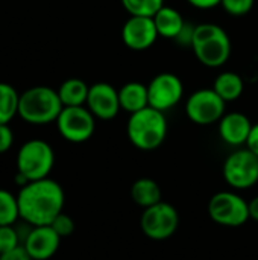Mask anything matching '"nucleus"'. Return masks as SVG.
<instances>
[{
	"label": "nucleus",
	"instance_id": "obj_1",
	"mask_svg": "<svg viewBox=\"0 0 258 260\" xmlns=\"http://www.w3.org/2000/svg\"><path fill=\"white\" fill-rule=\"evenodd\" d=\"M17 200L20 219L30 227H38L53 222L64 209L65 195L61 184L47 177L20 187Z\"/></svg>",
	"mask_w": 258,
	"mask_h": 260
},
{
	"label": "nucleus",
	"instance_id": "obj_2",
	"mask_svg": "<svg viewBox=\"0 0 258 260\" xmlns=\"http://www.w3.org/2000/svg\"><path fill=\"white\" fill-rule=\"evenodd\" d=\"M192 49L196 59L210 69L222 67L231 56V40L228 34L214 23H201L195 26Z\"/></svg>",
	"mask_w": 258,
	"mask_h": 260
},
{
	"label": "nucleus",
	"instance_id": "obj_3",
	"mask_svg": "<svg viewBox=\"0 0 258 260\" xmlns=\"http://www.w3.org/2000/svg\"><path fill=\"white\" fill-rule=\"evenodd\" d=\"M126 134L129 142L140 151L160 148L167 136V119L163 111L146 107L129 114Z\"/></svg>",
	"mask_w": 258,
	"mask_h": 260
},
{
	"label": "nucleus",
	"instance_id": "obj_4",
	"mask_svg": "<svg viewBox=\"0 0 258 260\" xmlns=\"http://www.w3.org/2000/svg\"><path fill=\"white\" fill-rule=\"evenodd\" d=\"M64 105L59 99L58 90L47 85H36L27 88L20 94L18 116L30 125H47L56 122Z\"/></svg>",
	"mask_w": 258,
	"mask_h": 260
},
{
	"label": "nucleus",
	"instance_id": "obj_5",
	"mask_svg": "<svg viewBox=\"0 0 258 260\" xmlns=\"http://www.w3.org/2000/svg\"><path fill=\"white\" fill-rule=\"evenodd\" d=\"M55 165V152L52 146L41 140L32 139L24 142L17 154V172L27 181L47 178Z\"/></svg>",
	"mask_w": 258,
	"mask_h": 260
},
{
	"label": "nucleus",
	"instance_id": "obj_6",
	"mask_svg": "<svg viewBox=\"0 0 258 260\" xmlns=\"http://www.w3.org/2000/svg\"><path fill=\"white\" fill-rule=\"evenodd\" d=\"M208 215L216 224L224 227H242L251 219L248 201L231 190H222L211 197Z\"/></svg>",
	"mask_w": 258,
	"mask_h": 260
},
{
	"label": "nucleus",
	"instance_id": "obj_7",
	"mask_svg": "<svg viewBox=\"0 0 258 260\" xmlns=\"http://www.w3.org/2000/svg\"><path fill=\"white\" fill-rule=\"evenodd\" d=\"M222 174L230 187L249 189L258 183V157L248 148L236 149L227 157Z\"/></svg>",
	"mask_w": 258,
	"mask_h": 260
},
{
	"label": "nucleus",
	"instance_id": "obj_8",
	"mask_svg": "<svg viewBox=\"0 0 258 260\" xmlns=\"http://www.w3.org/2000/svg\"><path fill=\"white\" fill-rule=\"evenodd\" d=\"M179 225L178 210L164 201L144 209L140 218V227L146 238L152 241H166L175 235Z\"/></svg>",
	"mask_w": 258,
	"mask_h": 260
},
{
	"label": "nucleus",
	"instance_id": "obj_9",
	"mask_svg": "<svg viewBox=\"0 0 258 260\" xmlns=\"http://www.w3.org/2000/svg\"><path fill=\"white\" fill-rule=\"evenodd\" d=\"M225 108L227 102L213 88L196 90L186 101L187 117L201 126L219 122L225 114Z\"/></svg>",
	"mask_w": 258,
	"mask_h": 260
},
{
	"label": "nucleus",
	"instance_id": "obj_10",
	"mask_svg": "<svg viewBox=\"0 0 258 260\" xmlns=\"http://www.w3.org/2000/svg\"><path fill=\"white\" fill-rule=\"evenodd\" d=\"M62 139L71 143H84L91 139L96 129V117L84 107H64L56 119Z\"/></svg>",
	"mask_w": 258,
	"mask_h": 260
},
{
	"label": "nucleus",
	"instance_id": "obj_11",
	"mask_svg": "<svg viewBox=\"0 0 258 260\" xmlns=\"http://www.w3.org/2000/svg\"><path fill=\"white\" fill-rule=\"evenodd\" d=\"M149 107L163 113L176 107L184 96V84L175 73H158L148 84Z\"/></svg>",
	"mask_w": 258,
	"mask_h": 260
},
{
	"label": "nucleus",
	"instance_id": "obj_12",
	"mask_svg": "<svg viewBox=\"0 0 258 260\" xmlns=\"http://www.w3.org/2000/svg\"><path fill=\"white\" fill-rule=\"evenodd\" d=\"M158 37L160 35L152 17L131 15L122 27V40L125 46L135 52L151 49Z\"/></svg>",
	"mask_w": 258,
	"mask_h": 260
},
{
	"label": "nucleus",
	"instance_id": "obj_13",
	"mask_svg": "<svg viewBox=\"0 0 258 260\" xmlns=\"http://www.w3.org/2000/svg\"><path fill=\"white\" fill-rule=\"evenodd\" d=\"M85 105L99 120H111L122 110L119 90L108 82H96L90 85Z\"/></svg>",
	"mask_w": 258,
	"mask_h": 260
},
{
	"label": "nucleus",
	"instance_id": "obj_14",
	"mask_svg": "<svg viewBox=\"0 0 258 260\" xmlns=\"http://www.w3.org/2000/svg\"><path fill=\"white\" fill-rule=\"evenodd\" d=\"M61 238L50 225L30 227L23 247L33 260H47L53 257L59 248Z\"/></svg>",
	"mask_w": 258,
	"mask_h": 260
},
{
	"label": "nucleus",
	"instance_id": "obj_15",
	"mask_svg": "<svg viewBox=\"0 0 258 260\" xmlns=\"http://www.w3.org/2000/svg\"><path fill=\"white\" fill-rule=\"evenodd\" d=\"M219 123V136L230 146H243L249 137L252 123L248 116L239 111L225 113Z\"/></svg>",
	"mask_w": 258,
	"mask_h": 260
},
{
	"label": "nucleus",
	"instance_id": "obj_16",
	"mask_svg": "<svg viewBox=\"0 0 258 260\" xmlns=\"http://www.w3.org/2000/svg\"><path fill=\"white\" fill-rule=\"evenodd\" d=\"M158 35L167 40H176L186 27V20L181 12L170 6H163L154 17Z\"/></svg>",
	"mask_w": 258,
	"mask_h": 260
},
{
	"label": "nucleus",
	"instance_id": "obj_17",
	"mask_svg": "<svg viewBox=\"0 0 258 260\" xmlns=\"http://www.w3.org/2000/svg\"><path fill=\"white\" fill-rule=\"evenodd\" d=\"M119 101L122 110L132 114L137 113L146 107H149V94H148V85L143 82H126L119 90Z\"/></svg>",
	"mask_w": 258,
	"mask_h": 260
},
{
	"label": "nucleus",
	"instance_id": "obj_18",
	"mask_svg": "<svg viewBox=\"0 0 258 260\" xmlns=\"http://www.w3.org/2000/svg\"><path fill=\"white\" fill-rule=\"evenodd\" d=\"M131 198L137 206L148 209L163 201V192L155 180L144 177V178H138L131 186Z\"/></svg>",
	"mask_w": 258,
	"mask_h": 260
},
{
	"label": "nucleus",
	"instance_id": "obj_19",
	"mask_svg": "<svg viewBox=\"0 0 258 260\" xmlns=\"http://www.w3.org/2000/svg\"><path fill=\"white\" fill-rule=\"evenodd\" d=\"M213 90L228 104L237 101L245 91L243 78L236 72H222L216 76Z\"/></svg>",
	"mask_w": 258,
	"mask_h": 260
},
{
	"label": "nucleus",
	"instance_id": "obj_20",
	"mask_svg": "<svg viewBox=\"0 0 258 260\" xmlns=\"http://www.w3.org/2000/svg\"><path fill=\"white\" fill-rule=\"evenodd\" d=\"M88 91L90 85L78 78L64 81L58 88V94L64 107H84L87 104Z\"/></svg>",
	"mask_w": 258,
	"mask_h": 260
},
{
	"label": "nucleus",
	"instance_id": "obj_21",
	"mask_svg": "<svg viewBox=\"0 0 258 260\" xmlns=\"http://www.w3.org/2000/svg\"><path fill=\"white\" fill-rule=\"evenodd\" d=\"M18 101L20 94L17 90L6 82H0V125L9 122L18 114Z\"/></svg>",
	"mask_w": 258,
	"mask_h": 260
},
{
	"label": "nucleus",
	"instance_id": "obj_22",
	"mask_svg": "<svg viewBox=\"0 0 258 260\" xmlns=\"http://www.w3.org/2000/svg\"><path fill=\"white\" fill-rule=\"evenodd\" d=\"M20 219L18 200L11 192L0 189V225H14Z\"/></svg>",
	"mask_w": 258,
	"mask_h": 260
},
{
	"label": "nucleus",
	"instance_id": "obj_23",
	"mask_svg": "<svg viewBox=\"0 0 258 260\" xmlns=\"http://www.w3.org/2000/svg\"><path fill=\"white\" fill-rule=\"evenodd\" d=\"M129 15L154 17L163 6L164 0H120Z\"/></svg>",
	"mask_w": 258,
	"mask_h": 260
},
{
	"label": "nucleus",
	"instance_id": "obj_24",
	"mask_svg": "<svg viewBox=\"0 0 258 260\" xmlns=\"http://www.w3.org/2000/svg\"><path fill=\"white\" fill-rule=\"evenodd\" d=\"M21 244L23 238L14 225H0V254L8 253Z\"/></svg>",
	"mask_w": 258,
	"mask_h": 260
},
{
	"label": "nucleus",
	"instance_id": "obj_25",
	"mask_svg": "<svg viewBox=\"0 0 258 260\" xmlns=\"http://www.w3.org/2000/svg\"><path fill=\"white\" fill-rule=\"evenodd\" d=\"M255 0H222L220 6L233 17H243L251 12Z\"/></svg>",
	"mask_w": 258,
	"mask_h": 260
},
{
	"label": "nucleus",
	"instance_id": "obj_26",
	"mask_svg": "<svg viewBox=\"0 0 258 260\" xmlns=\"http://www.w3.org/2000/svg\"><path fill=\"white\" fill-rule=\"evenodd\" d=\"M50 227L59 235V238H68L70 235H73L75 232V221L71 216H68L67 213L61 212L55 219L53 222L50 224Z\"/></svg>",
	"mask_w": 258,
	"mask_h": 260
},
{
	"label": "nucleus",
	"instance_id": "obj_27",
	"mask_svg": "<svg viewBox=\"0 0 258 260\" xmlns=\"http://www.w3.org/2000/svg\"><path fill=\"white\" fill-rule=\"evenodd\" d=\"M14 143V134L12 129L9 128V125L2 123L0 125V154H5L11 149Z\"/></svg>",
	"mask_w": 258,
	"mask_h": 260
},
{
	"label": "nucleus",
	"instance_id": "obj_28",
	"mask_svg": "<svg viewBox=\"0 0 258 260\" xmlns=\"http://www.w3.org/2000/svg\"><path fill=\"white\" fill-rule=\"evenodd\" d=\"M0 260H33L30 256H29V253L26 251V248L23 247V244L21 245H18L17 248H14V250H11V251H8V253H3V254H0Z\"/></svg>",
	"mask_w": 258,
	"mask_h": 260
},
{
	"label": "nucleus",
	"instance_id": "obj_29",
	"mask_svg": "<svg viewBox=\"0 0 258 260\" xmlns=\"http://www.w3.org/2000/svg\"><path fill=\"white\" fill-rule=\"evenodd\" d=\"M245 146H246L252 154H255L258 157V123H254V125H252L251 133H249V137H248Z\"/></svg>",
	"mask_w": 258,
	"mask_h": 260
},
{
	"label": "nucleus",
	"instance_id": "obj_30",
	"mask_svg": "<svg viewBox=\"0 0 258 260\" xmlns=\"http://www.w3.org/2000/svg\"><path fill=\"white\" fill-rule=\"evenodd\" d=\"M187 2L198 9H213L222 3V0H187Z\"/></svg>",
	"mask_w": 258,
	"mask_h": 260
},
{
	"label": "nucleus",
	"instance_id": "obj_31",
	"mask_svg": "<svg viewBox=\"0 0 258 260\" xmlns=\"http://www.w3.org/2000/svg\"><path fill=\"white\" fill-rule=\"evenodd\" d=\"M248 209H249V218L258 222V197H254L251 201H248Z\"/></svg>",
	"mask_w": 258,
	"mask_h": 260
}]
</instances>
